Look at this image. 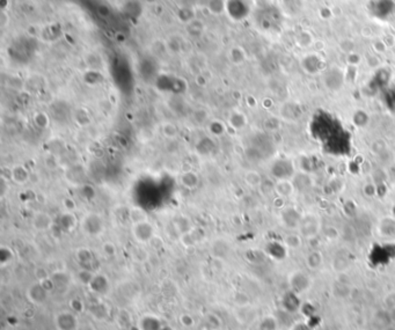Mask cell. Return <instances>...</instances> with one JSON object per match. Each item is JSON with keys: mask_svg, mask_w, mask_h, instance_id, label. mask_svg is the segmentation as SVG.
I'll return each mask as SVG.
<instances>
[{"mask_svg": "<svg viewBox=\"0 0 395 330\" xmlns=\"http://www.w3.org/2000/svg\"><path fill=\"white\" fill-rule=\"evenodd\" d=\"M173 224H174V227H175V230L179 231V233L181 234V235L190 232V231L194 229V226L191 225V221L189 220L187 217H185V215H177L176 218H174Z\"/></svg>", "mask_w": 395, "mask_h": 330, "instance_id": "ac0fdd59", "label": "cell"}, {"mask_svg": "<svg viewBox=\"0 0 395 330\" xmlns=\"http://www.w3.org/2000/svg\"><path fill=\"white\" fill-rule=\"evenodd\" d=\"M162 133L168 139H174L177 136V128L172 123H165L162 127Z\"/></svg>", "mask_w": 395, "mask_h": 330, "instance_id": "f1b7e54d", "label": "cell"}, {"mask_svg": "<svg viewBox=\"0 0 395 330\" xmlns=\"http://www.w3.org/2000/svg\"><path fill=\"white\" fill-rule=\"evenodd\" d=\"M209 130H210L211 133L213 134V136H215V137H219V136H222L223 133H224L226 129H225V125L223 124L222 122L213 121V122L210 124Z\"/></svg>", "mask_w": 395, "mask_h": 330, "instance_id": "4dcf8cb0", "label": "cell"}, {"mask_svg": "<svg viewBox=\"0 0 395 330\" xmlns=\"http://www.w3.org/2000/svg\"><path fill=\"white\" fill-rule=\"evenodd\" d=\"M285 244L288 245L289 247L298 248L300 246V238L298 235H294V234H290V235L286 236Z\"/></svg>", "mask_w": 395, "mask_h": 330, "instance_id": "1f68e13d", "label": "cell"}, {"mask_svg": "<svg viewBox=\"0 0 395 330\" xmlns=\"http://www.w3.org/2000/svg\"><path fill=\"white\" fill-rule=\"evenodd\" d=\"M70 305L74 312H81L84 310V304L80 299H72Z\"/></svg>", "mask_w": 395, "mask_h": 330, "instance_id": "74e56055", "label": "cell"}, {"mask_svg": "<svg viewBox=\"0 0 395 330\" xmlns=\"http://www.w3.org/2000/svg\"><path fill=\"white\" fill-rule=\"evenodd\" d=\"M74 255H75V260H77V262L80 264L81 268L88 269V270H92V271H94L96 257H95L94 253H93L89 248H86V247L78 248L77 250H75Z\"/></svg>", "mask_w": 395, "mask_h": 330, "instance_id": "ba28073f", "label": "cell"}, {"mask_svg": "<svg viewBox=\"0 0 395 330\" xmlns=\"http://www.w3.org/2000/svg\"><path fill=\"white\" fill-rule=\"evenodd\" d=\"M245 182L250 188H260L263 183L261 174L256 170H248L245 174Z\"/></svg>", "mask_w": 395, "mask_h": 330, "instance_id": "44dd1931", "label": "cell"}, {"mask_svg": "<svg viewBox=\"0 0 395 330\" xmlns=\"http://www.w3.org/2000/svg\"><path fill=\"white\" fill-rule=\"evenodd\" d=\"M81 193L85 198H94L95 197V190L94 188L90 187L88 184H83L81 187Z\"/></svg>", "mask_w": 395, "mask_h": 330, "instance_id": "e575fe53", "label": "cell"}, {"mask_svg": "<svg viewBox=\"0 0 395 330\" xmlns=\"http://www.w3.org/2000/svg\"><path fill=\"white\" fill-rule=\"evenodd\" d=\"M295 188L293 181L291 180H277L275 182V193L280 198H290L295 194Z\"/></svg>", "mask_w": 395, "mask_h": 330, "instance_id": "5bb4252c", "label": "cell"}, {"mask_svg": "<svg viewBox=\"0 0 395 330\" xmlns=\"http://www.w3.org/2000/svg\"><path fill=\"white\" fill-rule=\"evenodd\" d=\"M63 208L68 212H74L75 209H77V204H75L74 199H72L70 197H66L63 199Z\"/></svg>", "mask_w": 395, "mask_h": 330, "instance_id": "d6a6232c", "label": "cell"}, {"mask_svg": "<svg viewBox=\"0 0 395 330\" xmlns=\"http://www.w3.org/2000/svg\"><path fill=\"white\" fill-rule=\"evenodd\" d=\"M271 174L277 180H290L294 176L293 164L289 160H278L271 167Z\"/></svg>", "mask_w": 395, "mask_h": 330, "instance_id": "52a82bcc", "label": "cell"}, {"mask_svg": "<svg viewBox=\"0 0 395 330\" xmlns=\"http://www.w3.org/2000/svg\"><path fill=\"white\" fill-rule=\"evenodd\" d=\"M35 275H36V278H37L38 281H43L44 280H47V278L50 277V275H48V272L45 271L43 268L36 269Z\"/></svg>", "mask_w": 395, "mask_h": 330, "instance_id": "8d00e7d4", "label": "cell"}, {"mask_svg": "<svg viewBox=\"0 0 395 330\" xmlns=\"http://www.w3.org/2000/svg\"><path fill=\"white\" fill-rule=\"evenodd\" d=\"M138 330H162L161 320L153 314L143 315L137 323Z\"/></svg>", "mask_w": 395, "mask_h": 330, "instance_id": "7c38bea8", "label": "cell"}, {"mask_svg": "<svg viewBox=\"0 0 395 330\" xmlns=\"http://www.w3.org/2000/svg\"><path fill=\"white\" fill-rule=\"evenodd\" d=\"M371 13L377 19L385 20L390 17L395 11V2L393 0H375L371 4Z\"/></svg>", "mask_w": 395, "mask_h": 330, "instance_id": "8992f818", "label": "cell"}, {"mask_svg": "<svg viewBox=\"0 0 395 330\" xmlns=\"http://www.w3.org/2000/svg\"><path fill=\"white\" fill-rule=\"evenodd\" d=\"M10 174L12 181L17 185H25L30 178L28 168L25 165H15L11 168Z\"/></svg>", "mask_w": 395, "mask_h": 330, "instance_id": "4fadbf2b", "label": "cell"}, {"mask_svg": "<svg viewBox=\"0 0 395 330\" xmlns=\"http://www.w3.org/2000/svg\"><path fill=\"white\" fill-rule=\"evenodd\" d=\"M293 330H310V328L305 325H298L294 327Z\"/></svg>", "mask_w": 395, "mask_h": 330, "instance_id": "f35d334b", "label": "cell"}, {"mask_svg": "<svg viewBox=\"0 0 395 330\" xmlns=\"http://www.w3.org/2000/svg\"><path fill=\"white\" fill-rule=\"evenodd\" d=\"M301 215L297 210L289 208L282 212V220L289 229H298L301 221Z\"/></svg>", "mask_w": 395, "mask_h": 330, "instance_id": "9a60e30c", "label": "cell"}, {"mask_svg": "<svg viewBox=\"0 0 395 330\" xmlns=\"http://www.w3.org/2000/svg\"><path fill=\"white\" fill-rule=\"evenodd\" d=\"M32 225L34 227L35 231L37 232H47V231H50L55 225V221L51 215L48 214V212H36L33 217Z\"/></svg>", "mask_w": 395, "mask_h": 330, "instance_id": "9c48e42d", "label": "cell"}, {"mask_svg": "<svg viewBox=\"0 0 395 330\" xmlns=\"http://www.w3.org/2000/svg\"><path fill=\"white\" fill-rule=\"evenodd\" d=\"M129 219H130L132 225H134L140 223V221L149 220V217H147V214L143 209L138 208V206H134V208L129 210Z\"/></svg>", "mask_w": 395, "mask_h": 330, "instance_id": "603a6c76", "label": "cell"}, {"mask_svg": "<svg viewBox=\"0 0 395 330\" xmlns=\"http://www.w3.org/2000/svg\"><path fill=\"white\" fill-rule=\"evenodd\" d=\"M230 125L235 130H241L247 124L246 117L240 113H233L230 117Z\"/></svg>", "mask_w": 395, "mask_h": 330, "instance_id": "cb8c5ba5", "label": "cell"}, {"mask_svg": "<svg viewBox=\"0 0 395 330\" xmlns=\"http://www.w3.org/2000/svg\"><path fill=\"white\" fill-rule=\"evenodd\" d=\"M48 296H49V291L45 289L44 285L38 280L30 284L26 291V298L28 299L30 304L35 306L43 305L48 300Z\"/></svg>", "mask_w": 395, "mask_h": 330, "instance_id": "5b68a950", "label": "cell"}, {"mask_svg": "<svg viewBox=\"0 0 395 330\" xmlns=\"http://www.w3.org/2000/svg\"><path fill=\"white\" fill-rule=\"evenodd\" d=\"M53 325L56 330H78L79 320L73 312L63 311L53 317Z\"/></svg>", "mask_w": 395, "mask_h": 330, "instance_id": "277c9868", "label": "cell"}, {"mask_svg": "<svg viewBox=\"0 0 395 330\" xmlns=\"http://www.w3.org/2000/svg\"><path fill=\"white\" fill-rule=\"evenodd\" d=\"M180 322H181V325H182L183 327H186V328H191V327L194 326L195 321H194V319H192L191 315L182 314L180 316Z\"/></svg>", "mask_w": 395, "mask_h": 330, "instance_id": "836d02e7", "label": "cell"}, {"mask_svg": "<svg viewBox=\"0 0 395 330\" xmlns=\"http://www.w3.org/2000/svg\"><path fill=\"white\" fill-rule=\"evenodd\" d=\"M322 262H324V257H322V254L318 250H313L310 251L306 259V263L309 265V269H319L322 265Z\"/></svg>", "mask_w": 395, "mask_h": 330, "instance_id": "7402d4cb", "label": "cell"}, {"mask_svg": "<svg viewBox=\"0 0 395 330\" xmlns=\"http://www.w3.org/2000/svg\"><path fill=\"white\" fill-rule=\"evenodd\" d=\"M51 280H52L55 290L64 291L68 290L71 284V277L70 275L66 274L65 271H56L52 275H50Z\"/></svg>", "mask_w": 395, "mask_h": 330, "instance_id": "e0dca14e", "label": "cell"}, {"mask_svg": "<svg viewBox=\"0 0 395 330\" xmlns=\"http://www.w3.org/2000/svg\"><path fill=\"white\" fill-rule=\"evenodd\" d=\"M131 233L134 239L138 244L146 245L150 244L151 240L155 236V229L152 223H150L149 220H145L132 225Z\"/></svg>", "mask_w": 395, "mask_h": 330, "instance_id": "3957f363", "label": "cell"}, {"mask_svg": "<svg viewBox=\"0 0 395 330\" xmlns=\"http://www.w3.org/2000/svg\"><path fill=\"white\" fill-rule=\"evenodd\" d=\"M321 227V220L315 214H307L301 217L299 229L301 236L306 239L315 238Z\"/></svg>", "mask_w": 395, "mask_h": 330, "instance_id": "7a4b0ae2", "label": "cell"}, {"mask_svg": "<svg viewBox=\"0 0 395 330\" xmlns=\"http://www.w3.org/2000/svg\"><path fill=\"white\" fill-rule=\"evenodd\" d=\"M102 253L104 254V256L107 257H114L117 254V248L114 242L111 241H105L101 247Z\"/></svg>", "mask_w": 395, "mask_h": 330, "instance_id": "f546056e", "label": "cell"}, {"mask_svg": "<svg viewBox=\"0 0 395 330\" xmlns=\"http://www.w3.org/2000/svg\"><path fill=\"white\" fill-rule=\"evenodd\" d=\"M34 123L37 128L40 129H45L49 127V117H48L47 114L44 113H37L34 116Z\"/></svg>", "mask_w": 395, "mask_h": 330, "instance_id": "83f0119b", "label": "cell"}, {"mask_svg": "<svg viewBox=\"0 0 395 330\" xmlns=\"http://www.w3.org/2000/svg\"><path fill=\"white\" fill-rule=\"evenodd\" d=\"M15 259L14 250L8 246H1L0 247V266L6 268L7 265L12 264Z\"/></svg>", "mask_w": 395, "mask_h": 330, "instance_id": "ffe728a7", "label": "cell"}, {"mask_svg": "<svg viewBox=\"0 0 395 330\" xmlns=\"http://www.w3.org/2000/svg\"><path fill=\"white\" fill-rule=\"evenodd\" d=\"M202 330H218V329H215V328H211V327H207V328H204Z\"/></svg>", "mask_w": 395, "mask_h": 330, "instance_id": "ab89813d", "label": "cell"}, {"mask_svg": "<svg viewBox=\"0 0 395 330\" xmlns=\"http://www.w3.org/2000/svg\"><path fill=\"white\" fill-rule=\"evenodd\" d=\"M88 289L90 290V292L95 293V295H105L110 290V281L105 275L95 274L88 284Z\"/></svg>", "mask_w": 395, "mask_h": 330, "instance_id": "30bf717a", "label": "cell"}, {"mask_svg": "<svg viewBox=\"0 0 395 330\" xmlns=\"http://www.w3.org/2000/svg\"><path fill=\"white\" fill-rule=\"evenodd\" d=\"M95 274L96 272L92 271V270L81 268L79 271H78L77 277H78V280H79L81 284H85L88 286V284L90 283V280H92V278L94 277Z\"/></svg>", "mask_w": 395, "mask_h": 330, "instance_id": "484cf974", "label": "cell"}, {"mask_svg": "<svg viewBox=\"0 0 395 330\" xmlns=\"http://www.w3.org/2000/svg\"><path fill=\"white\" fill-rule=\"evenodd\" d=\"M90 312H92V314L94 315L96 319L104 320V317L107 316L108 314V308L105 307L104 304L99 302V304H96L95 306H93V307L90 308Z\"/></svg>", "mask_w": 395, "mask_h": 330, "instance_id": "4316f807", "label": "cell"}, {"mask_svg": "<svg viewBox=\"0 0 395 330\" xmlns=\"http://www.w3.org/2000/svg\"><path fill=\"white\" fill-rule=\"evenodd\" d=\"M283 305H284L286 311L295 312L299 308L300 302L294 293H290V295H286L284 300H283Z\"/></svg>", "mask_w": 395, "mask_h": 330, "instance_id": "d4e9b609", "label": "cell"}, {"mask_svg": "<svg viewBox=\"0 0 395 330\" xmlns=\"http://www.w3.org/2000/svg\"><path fill=\"white\" fill-rule=\"evenodd\" d=\"M260 329L261 330H275V322L268 317V319H265L263 322H262Z\"/></svg>", "mask_w": 395, "mask_h": 330, "instance_id": "d590c367", "label": "cell"}, {"mask_svg": "<svg viewBox=\"0 0 395 330\" xmlns=\"http://www.w3.org/2000/svg\"><path fill=\"white\" fill-rule=\"evenodd\" d=\"M78 225V219L75 217L74 212H68L64 211L59 215L58 220H57V226L59 230L64 233H71L73 232Z\"/></svg>", "mask_w": 395, "mask_h": 330, "instance_id": "8fae6325", "label": "cell"}, {"mask_svg": "<svg viewBox=\"0 0 395 330\" xmlns=\"http://www.w3.org/2000/svg\"><path fill=\"white\" fill-rule=\"evenodd\" d=\"M198 182H200V180H198L197 174L192 172V170L185 172L182 174V176H181V183H182L183 187L189 189V190H192V189L197 187Z\"/></svg>", "mask_w": 395, "mask_h": 330, "instance_id": "d6986e66", "label": "cell"}, {"mask_svg": "<svg viewBox=\"0 0 395 330\" xmlns=\"http://www.w3.org/2000/svg\"><path fill=\"white\" fill-rule=\"evenodd\" d=\"M310 280L309 276L303 272H295L291 276V286L295 292H304L309 287Z\"/></svg>", "mask_w": 395, "mask_h": 330, "instance_id": "2e32d148", "label": "cell"}, {"mask_svg": "<svg viewBox=\"0 0 395 330\" xmlns=\"http://www.w3.org/2000/svg\"><path fill=\"white\" fill-rule=\"evenodd\" d=\"M81 231L90 238H99L105 230V224L101 214L96 212H88L80 221Z\"/></svg>", "mask_w": 395, "mask_h": 330, "instance_id": "6da1fadb", "label": "cell"}]
</instances>
